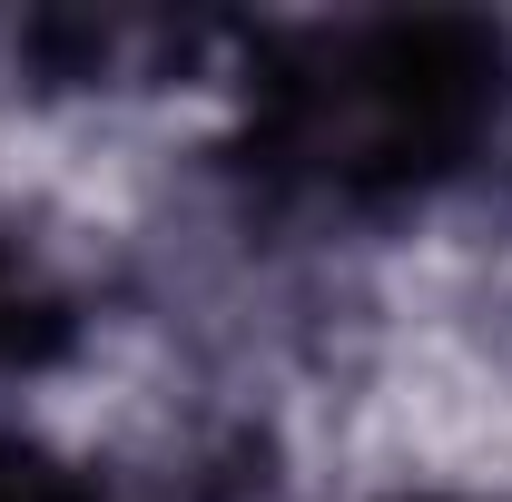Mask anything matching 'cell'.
I'll return each mask as SVG.
<instances>
[{
    "label": "cell",
    "instance_id": "1",
    "mask_svg": "<svg viewBox=\"0 0 512 502\" xmlns=\"http://www.w3.org/2000/svg\"><path fill=\"white\" fill-rule=\"evenodd\" d=\"M503 109V30L345 20L286 40L256 79V138L325 197H404L444 178Z\"/></svg>",
    "mask_w": 512,
    "mask_h": 502
},
{
    "label": "cell",
    "instance_id": "2",
    "mask_svg": "<svg viewBox=\"0 0 512 502\" xmlns=\"http://www.w3.org/2000/svg\"><path fill=\"white\" fill-rule=\"evenodd\" d=\"M60 345H69V296L20 247H0V375H30Z\"/></svg>",
    "mask_w": 512,
    "mask_h": 502
},
{
    "label": "cell",
    "instance_id": "3",
    "mask_svg": "<svg viewBox=\"0 0 512 502\" xmlns=\"http://www.w3.org/2000/svg\"><path fill=\"white\" fill-rule=\"evenodd\" d=\"M0 502H99L79 473H60L50 453H30V443H0Z\"/></svg>",
    "mask_w": 512,
    "mask_h": 502
}]
</instances>
